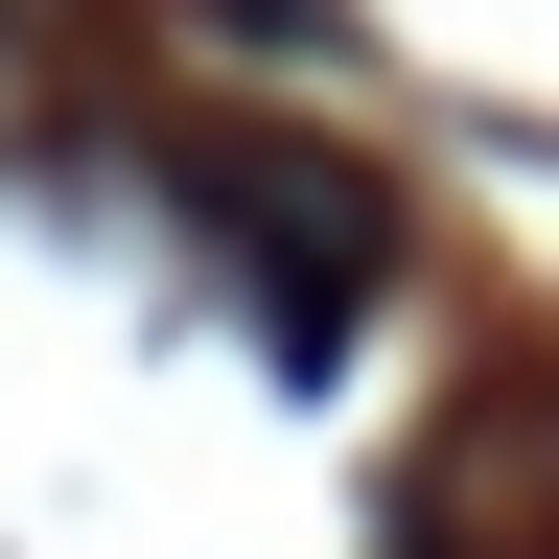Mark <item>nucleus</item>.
I'll return each mask as SVG.
<instances>
[{
  "mask_svg": "<svg viewBox=\"0 0 559 559\" xmlns=\"http://www.w3.org/2000/svg\"><path fill=\"white\" fill-rule=\"evenodd\" d=\"M187 187H210V234H234V280H257V349L326 373L349 304H373V257H396V210L349 187V164H280V140H210Z\"/></svg>",
  "mask_w": 559,
  "mask_h": 559,
  "instance_id": "obj_1",
  "label": "nucleus"
}]
</instances>
